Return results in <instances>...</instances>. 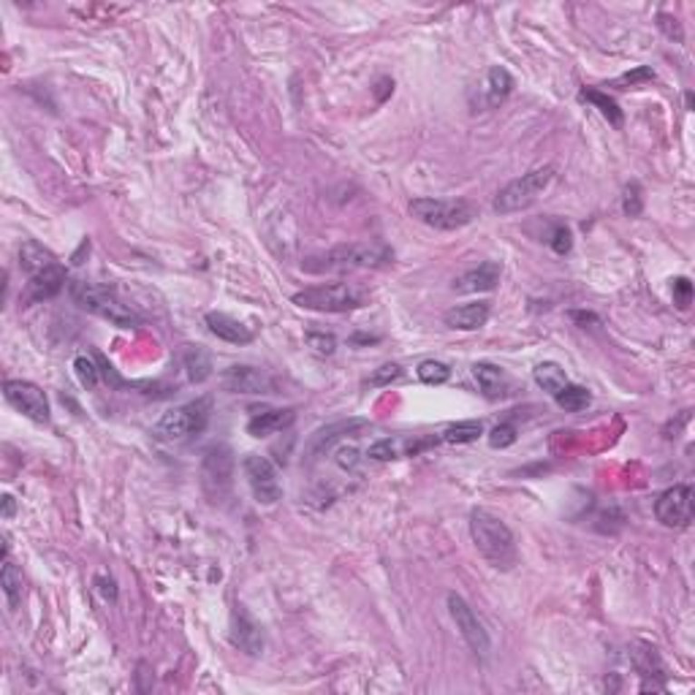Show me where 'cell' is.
I'll return each instance as SVG.
<instances>
[{
    "label": "cell",
    "mask_w": 695,
    "mask_h": 695,
    "mask_svg": "<svg viewBox=\"0 0 695 695\" xmlns=\"http://www.w3.org/2000/svg\"><path fill=\"white\" fill-rule=\"evenodd\" d=\"M470 535H473L475 549L492 568L511 571L516 565V560H519L516 538H514L511 527L503 519H497L494 514L475 508L470 514Z\"/></svg>",
    "instance_id": "obj_1"
},
{
    "label": "cell",
    "mask_w": 695,
    "mask_h": 695,
    "mask_svg": "<svg viewBox=\"0 0 695 695\" xmlns=\"http://www.w3.org/2000/svg\"><path fill=\"white\" fill-rule=\"evenodd\" d=\"M391 261L388 248L369 245V242H350L332 248L327 253L310 256L302 269L310 275H340V272H356V269H377Z\"/></svg>",
    "instance_id": "obj_2"
},
{
    "label": "cell",
    "mask_w": 695,
    "mask_h": 695,
    "mask_svg": "<svg viewBox=\"0 0 695 695\" xmlns=\"http://www.w3.org/2000/svg\"><path fill=\"white\" fill-rule=\"evenodd\" d=\"M71 297H73V302H76L82 310H87V313H93V316L109 321L112 327H120V329L142 327V316H139L131 305H125V302L117 297V291H114L112 286L79 280V283L71 286Z\"/></svg>",
    "instance_id": "obj_3"
},
{
    "label": "cell",
    "mask_w": 695,
    "mask_h": 695,
    "mask_svg": "<svg viewBox=\"0 0 695 695\" xmlns=\"http://www.w3.org/2000/svg\"><path fill=\"white\" fill-rule=\"evenodd\" d=\"M410 215L437 231H456L478 218V207L465 199H413Z\"/></svg>",
    "instance_id": "obj_4"
},
{
    "label": "cell",
    "mask_w": 695,
    "mask_h": 695,
    "mask_svg": "<svg viewBox=\"0 0 695 695\" xmlns=\"http://www.w3.org/2000/svg\"><path fill=\"white\" fill-rule=\"evenodd\" d=\"M210 416H212V399L199 396L188 405H180V407H171L169 413H163L158 418L152 435L166 443H180L193 435H201L210 424Z\"/></svg>",
    "instance_id": "obj_5"
},
{
    "label": "cell",
    "mask_w": 695,
    "mask_h": 695,
    "mask_svg": "<svg viewBox=\"0 0 695 695\" xmlns=\"http://www.w3.org/2000/svg\"><path fill=\"white\" fill-rule=\"evenodd\" d=\"M554 180V166H541V169H533L527 174H522L519 180L508 182L497 199H494V212L500 215H511V212H522L527 207H533L541 193L552 185Z\"/></svg>",
    "instance_id": "obj_6"
},
{
    "label": "cell",
    "mask_w": 695,
    "mask_h": 695,
    "mask_svg": "<svg viewBox=\"0 0 695 695\" xmlns=\"http://www.w3.org/2000/svg\"><path fill=\"white\" fill-rule=\"evenodd\" d=\"M294 305L316 313H350L364 305V294L348 283H327L294 294Z\"/></svg>",
    "instance_id": "obj_7"
},
{
    "label": "cell",
    "mask_w": 695,
    "mask_h": 695,
    "mask_svg": "<svg viewBox=\"0 0 695 695\" xmlns=\"http://www.w3.org/2000/svg\"><path fill=\"white\" fill-rule=\"evenodd\" d=\"M242 470H245V478H248V486H250L256 503L275 505L278 500H283V484H280L278 467L267 456L248 454L242 459Z\"/></svg>",
    "instance_id": "obj_8"
},
{
    "label": "cell",
    "mask_w": 695,
    "mask_h": 695,
    "mask_svg": "<svg viewBox=\"0 0 695 695\" xmlns=\"http://www.w3.org/2000/svg\"><path fill=\"white\" fill-rule=\"evenodd\" d=\"M448 614L456 625V631L462 633L465 644L473 650L475 658H486L489 650H492V641H489V633L484 628V622L478 620V614L470 609V603L456 595V592H448Z\"/></svg>",
    "instance_id": "obj_9"
},
{
    "label": "cell",
    "mask_w": 695,
    "mask_h": 695,
    "mask_svg": "<svg viewBox=\"0 0 695 695\" xmlns=\"http://www.w3.org/2000/svg\"><path fill=\"white\" fill-rule=\"evenodd\" d=\"M695 511V494L693 486L688 484H677L671 489H666L658 500H655V516L663 527L671 530H685L693 522Z\"/></svg>",
    "instance_id": "obj_10"
},
{
    "label": "cell",
    "mask_w": 695,
    "mask_h": 695,
    "mask_svg": "<svg viewBox=\"0 0 695 695\" xmlns=\"http://www.w3.org/2000/svg\"><path fill=\"white\" fill-rule=\"evenodd\" d=\"M3 396L24 418L35 421V424L49 421V399L35 383H30V380H5L3 383Z\"/></svg>",
    "instance_id": "obj_11"
},
{
    "label": "cell",
    "mask_w": 695,
    "mask_h": 695,
    "mask_svg": "<svg viewBox=\"0 0 695 695\" xmlns=\"http://www.w3.org/2000/svg\"><path fill=\"white\" fill-rule=\"evenodd\" d=\"M201 478H204V489L210 492V497H223L231 489V478H234V454L226 445H215L207 451L204 456V467H201Z\"/></svg>",
    "instance_id": "obj_12"
},
{
    "label": "cell",
    "mask_w": 695,
    "mask_h": 695,
    "mask_svg": "<svg viewBox=\"0 0 695 695\" xmlns=\"http://www.w3.org/2000/svg\"><path fill=\"white\" fill-rule=\"evenodd\" d=\"M231 644L250 658H259L264 652V631L240 603L231 612Z\"/></svg>",
    "instance_id": "obj_13"
},
{
    "label": "cell",
    "mask_w": 695,
    "mask_h": 695,
    "mask_svg": "<svg viewBox=\"0 0 695 695\" xmlns=\"http://www.w3.org/2000/svg\"><path fill=\"white\" fill-rule=\"evenodd\" d=\"M65 289V267L52 264L44 272L33 275L30 283L24 286V291L19 294V305H41L46 299H54L60 291Z\"/></svg>",
    "instance_id": "obj_14"
},
{
    "label": "cell",
    "mask_w": 695,
    "mask_h": 695,
    "mask_svg": "<svg viewBox=\"0 0 695 695\" xmlns=\"http://www.w3.org/2000/svg\"><path fill=\"white\" fill-rule=\"evenodd\" d=\"M223 388L234 391V394H267L275 388V383L264 369H256L248 364H234L223 372Z\"/></svg>",
    "instance_id": "obj_15"
},
{
    "label": "cell",
    "mask_w": 695,
    "mask_h": 695,
    "mask_svg": "<svg viewBox=\"0 0 695 695\" xmlns=\"http://www.w3.org/2000/svg\"><path fill=\"white\" fill-rule=\"evenodd\" d=\"M514 90V76L503 68V65H494L489 68L486 79L481 82L478 87V101H475V109L473 112H489V109H497Z\"/></svg>",
    "instance_id": "obj_16"
},
{
    "label": "cell",
    "mask_w": 695,
    "mask_h": 695,
    "mask_svg": "<svg viewBox=\"0 0 695 695\" xmlns=\"http://www.w3.org/2000/svg\"><path fill=\"white\" fill-rule=\"evenodd\" d=\"M500 272H503L500 264L484 261V264H478L475 269L459 275V278L454 280V291H456V294H486V291H494L497 283H500Z\"/></svg>",
    "instance_id": "obj_17"
},
{
    "label": "cell",
    "mask_w": 695,
    "mask_h": 695,
    "mask_svg": "<svg viewBox=\"0 0 695 695\" xmlns=\"http://www.w3.org/2000/svg\"><path fill=\"white\" fill-rule=\"evenodd\" d=\"M297 410L294 407H267V410H256L248 421V435L253 437H269L275 432H283L294 424Z\"/></svg>",
    "instance_id": "obj_18"
},
{
    "label": "cell",
    "mask_w": 695,
    "mask_h": 695,
    "mask_svg": "<svg viewBox=\"0 0 695 695\" xmlns=\"http://www.w3.org/2000/svg\"><path fill=\"white\" fill-rule=\"evenodd\" d=\"M364 426H369V421H364V418H348V421L329 424V426L318 429V432L310 437V443H308V454L316 459V456L327 454V451H329L338 440H343L346 435H356V432H358V429H364Z\"/></svg>",
    "instance_id": "obj_19"
},
{
    "label": "cell",
    "mask_w": 695,
    "mask_h": 695,
    "mask_svg": "<svg viewBox=\"0 0 695 695\" xmlns=\"http://www.w3.org/2000/svg\"><path fill=\"white\" fill-rule=\"evenodd\" d=\"M204 324H207V329H210L218 340L231 343V346H248V343H253V338H256L245 324H240L237 318H231V316H226V313H207V316H204Z\"/></svg>",
    "instance_id": "obj_20"
},
{
    "label": "cell",
    "mask_w": 695,
    "mask_h": 695,
    "mask_svg": "<svg viewBox=\"0 0 695 695\" xmlns=\"http://www.w3.org/2000/svg\"><path fill=\"white\" fill-rule=\"evenodd\" d=\"M489 302H467V305H459V308H451L445 313V327L451 329H459V332H475L481 329L486 321H489Z\"/></svg>",
    "instance_id": "obj_21"
},
{
    "label": "cell",
    "mask_w": 695,
    "mask_h": 695,
    "mask_svg": "<svg viewBox=\"0 0 695 695\" xmlns=\"http://www.w3.org/2000/svg\"><path fill=\"white\" fill-rule=\"evenodd\" d=\"M473 377H475L478 388L484 391V396H489V399H500L508 394V375L497 364H489V361L473 364Z\"/></svg>",
    "instance_id": "obj_22"
},
{
    "label": "cell",
    "mask_w": 695,
    "mask_h": 695,
    "mask_svg": "<svg viewBox=\"0 0 695 695\" xmlns=\"http://www.w3.org/2000/svg\"><path fill=\"white\" fill-rule=\"evenodd\" d=\"M52 264H57V261H54V256H52L44 245H38L35 240L22 242V248H19V267H22L30 278L38 275V272H44V269L52 267Z\"/></svg>",
    "instance_id": "obj_23"
},
{
    "label": "cell",
    "mask_w": 695,
    "mask_h": 695,
    "mask_svg": "<svg viewBox=\"0 0 695 695\" xmlns=\"http://www.w3.org/2000/svg\"><path fill=\"white\" fill-rule=\"evenodd\" d=\"M182 367L193 383H204L212 375V358L204 348L188 346L182 350Z\"/></svg>",
    "instance_id": "obj_24"
},
{
    "label": "cell",
    "mask_w": 695,
    "mask_h": 695,
    "mask_svg": "<svg viewBox=\"0 0 695 695\" xmlns=\"http://www.w3.org/2000/svg\"><path fill=\"white\" fill-rule=\"evenodd\" d=\"M533 377H535V383L546 391V394H557L563 386H568V375H565V369L557 364V361H543V364H538L535 369H533Z\"/></svg>",
    "instance_id": "obj_25"
},
{
    "label": "cell",
    "mask_w": 695,
    "mask_h": 695,
    "mask_svg": "<svg viewBox=\"0 0 695 695\" xmlns=\"http://www.w3.org/2000/svg\"><path fill=\"white\" fill-rule=\"evenodd\" d=\"M554 402H557L563 410H568V413H582V410H587V407H590L592 394H590L584 386L568 383V386H563V388L554 394Z\"/></svg>",
    "instance_id": "obj_26"
},
{
    "label": "cell",
    "mask_w": 695,
    "mask_h": 695,
    "mask_svg": "<svg viewBox=\"0 0 695 695\" xmlns=\"http://www.w3.org/2000/svg\"><path fill=\"white\" fill-rule=\"evenodd\" d=\"M0 587H3V595L8 601V609H16L19 601H22V573L16 571V565L3 557V571H0Z\"/></svg>",
    "instance_id": "obj_27"
},
{
    "label": "cell",
    "mask_w": 695,
    "mask_h": 695,
    "mask_svg": "<svg viewBox=\"0 0 695 695\" xmlns=\"http://www.w3.org/2000/svg\"><path fill=\"white\" fill-rule=\"evenodd\" d=\"M484 435V424L481 421H459V424H451L440 432V443H473Z\"/></svg>",
    "instance_id": "obj_28"
},
{
    "label": "cell",
    "mask_w": 695,
    "mask_h": 695,
    "mask_svg": "<svg viewBox=\"0 0 695 695\" xmlns=\"http://www.w3.org/2000/svg\"><path fill=\"white\" fill-rule=\"evenodd\" d=\"M579 98L582 101H590L592 106H598L601 109V114L614 125V128H620L622 125V109L617 106V101H612L606 93H601V90H582L579 93Z\"/></svg>",
    "instance_id": "obj_29"
},
{
    "label": "cell",
    "mask_w": 695,
    "mask_h": 695,
    "mask_svg": "<svg viewBox=\"0 0 695 695\" xmlns=\"http://www.w3.org/2000/svg\"><path fill=\"white\" fill-rule=\"evenodd\" d=\"M369 459L375 462H391V459H399L405 456V437H383V440H375L367 451Z\"/></svg>",
    "instance_id": "obj_30"
},
{
    "label": "cell",
    "mask_w": 695,
    "mask_h": 695,
    "mask_svg": "<svg viewBox=\"0 0 695 695\" xmlns=\"http://www.w3.org/2000/svg\"><path fill=\"white\" fill-rule=\"evenodd\" d=\"M416 375H418V380H421V383H426V386H443V383L451 377V367H448V364H443V361L426 358V361H421V364H418Z\"/></svg>",
    "instance_id": "obj_31"
},
{
    "label": "cell",
    "mask_w": 695,
    "mask_h": 695,
    "mask_svg": "<svg viewBox=\"0 0 695 695\" xmlns=\"http://www.w3.org/2000/svg\"><path fill=\"white\" fill-rule=\"evenodd\" d=\"M73 372H76V377H79V383H82L84 388H95L98 380H101V369H98L95 361L87 358V356H76V358H73Z\"/></svg>",
    "instance_id": "obj_32"
},
{
    "label": "cell",
    "mask_w": 695,
    "mask_h": 695,
    "mask_svg": "<svg viewBox=\"0 0 695 695\" xmlns=\"http://www.w3.org/2000/svg\"><path fill=\"white\" fill-rule=\"evenodd\" d=\"M399 377H402V367L399 364H383V367H377L367 377V386H388V383H394Z\"/></svg>",
    "instance_id": "obj_33"
},
{
    "label": "cell",
    "mask_w": 695,
    "mask_h": 695,
    "mask_svg": "<svg viewBox=\"0 0 695 695\" xmlns=\"http://www.w3.org/2000/svg\"><path fill=\"white\" fill-rule=\"evenodd\" d=\"M514 443H516V426L514 424H497L489 432V445L492 448H508Z\"/></svg>",
    "instance_id": "obj_34"
},
{
    "label": "cell",
    "mask_w": 695,
    "mask_h": 695,
    "mask_svg": "<svg viewBox=\"0 0 695 695\" xmlns=\"http://www.w3.org/2000/svg\"><path fill=\"white\" fill-rule=\"evenodd\" d=\"M549 248H552L557 256L571 253V248H573V234H571V229H568V226H557L554 234H552V240H549Z\"/></svg>",
    "instance_id": "obj_35"
},
{
    "label": "cell",
    "mask_w": 695,
    "mask_h": 695,
    "mask_svg": "<svg viewBox=\"0 0 695 695\" xmlns=\"http://www.w3.org/2000/svg\"><path fill=\"white\" fill-rule=\"evenodd\" d=\"M690 302H693V283L688 278H677L674 280V305L680 310H688Z\"/></svg>",
    "instance_id": "obj_36"
},
{
    "label": "cell",
    "mask_w": 695,
    "mask_h": 695,
    "mask_svg": "<svg viewBox=\"0 0 695 695\" xmlns=\"http://www.w3.org/2000/svg\"><path fill=\"white\" fill-rule=\"evenodd\" d=\"M305 340H308V346L313 348L316 353H321V356H332L335 348H338V340L332 335H321V332H310Z\"/></svg>",
    "instance_id": "obj_37"
},
{
    "label": "cell",
    "mask_w": 695,
    "mask_h": 695,
    "mask_svg": "<svg viewBox=\"0 0 695 695\" xmlns=\"http://www.w3.org/2000/svg\"><path fill=\"white\" fill-rule=\"evenodd\" d=\"M655 79V71L652 68H647V65H641V68H636L633 73H625V76H620L612 87H628V84H639V82H652Z\"/></svg>",
    "instance_id": "obj_38"
},
{
    "label": "cell",
    "mask_w": 695,
    "mask_h": 695,
    "mask_svg": "<svg viewBox=\"0 0 695 695\" xmlns=\"http://www.w3.org/2000/svg\"><path fill=\"white\" fill-rule=\"evenodd\" d=\"M622 210H625V215H631V218H636V215L641 212V191H639L636 182L625 188V204H622Z\"/></svg>",
    "instance_id": "obj_39"
},
{
    "label": "cell",
    "mask_w": 695,
    "mask_h": 695,
    "mask_svg": "<svg viewBox=\"0 0 695 695\" xmlns=\"http://www.w3.org/2000/svg\"><path fill=\"white\" fill-rule=\"evenodd\" d=\"M338 462H340V467H356V462H358V454H356V448H340L338 451Z\"/></svg>",
    "instance_id": "obj_40"
},
{
    "label": "cell",
    "mask_w": 695,
    "mask_h": 695,
    "mask_svg": "<svg viewBox=\"0 0 695 695\" xmlns=\"http://www.w3.org/2000/svg\"><path fill=\"white\" fill-rule=\"evenodd\" d=\"M95 584L101 587L103 598H109V601H114V598H117V590H114V582H112V579H98Z\"/></svg>",
    "instance_id": "obj_41"
},
{
    "label": "cell",
    "mask_w": 695,
    "mask_h": 695,
    "mask_svg": "<svg viewBox=\"0 0 695 695\" xmlns=\"http://www.w3.org/2000/svg\"><path fill=\"white\" fill-rule=\"evenodd\" d=\"M14 511H16L14 497H11V494H3V519H11V516H14Z\"/></svg>",
    "instance_id": "obj_42"
}]
</instances>
